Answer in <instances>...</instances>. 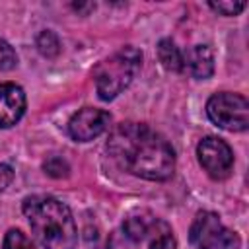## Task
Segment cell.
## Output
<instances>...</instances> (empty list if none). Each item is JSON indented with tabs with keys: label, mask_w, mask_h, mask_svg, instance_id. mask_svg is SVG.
Segmentation results:
<instances>
[{
	"label": "cell",
	"mask_w": 249,
	"mask_h": 249,
	"mask_svg": "<svg viewBox=\"0 0 249 249\" xmlns=\"http://www.w3.org/2000/svg\"><path fill=\"white\" fill-rule=\"evenodd\" d=\"M107 152L121 169L148 181H165L175 171L171 144L142 123L117 124L109 134Z\"/></svg>",
	"instance_id": "1"
},
{
	"label": "cell",
	"mask_w": 249,
	"mask_h": 249,
	"mask_svg": "<svg viewBox=\"0 0 249 249\" xmlns=\"http://www.w3.org/2000/svg\"><path fill=\"white\" fill-rule=\"evenodd\" d=\"M33 235L45 249H76L78 230L70 208L54 196L33 195L21 206Z\"/></svg>",
	"instance_id": "2"
},
{
	"label": "cell",
	"mask_w": 249,
	"mask_h": 249,
	"mask_svg": "<svg viewBox=\"0 0 249 249\" xmlns=\"http://www.w3.org/2000/svg\"><path fill=\"white\" fill-rule=\"evenodd\" d=\"M142 66V53L136 47H123L93 68V82L99 99H115L136 78Z\"/></svg>",
	"instance_id": "3"
},
{
	"label": "cell",
	"mask_w": 249,
	"mask_h": 249,
	"mask_svg": "<svg viewBox=\"0 0 249 249\" xmlns=\"http://www.w3.org/2000/svg\"><path fill=\"white\" fill-rule=\"evenodd\" d=\"M189 241L195 249H239L241 239L235 231L226 228L218 214L200 210L189 230Z\"/></svg>",
	"instance_id": "4"
},
{
	"label": "cell",
	"mask_w": 249,
	"mask_h": 249,
	"mask_svg": "<svg viewBox=\"0 0 249 249\" xmlns=\"http://www.w3.org/2000/svg\"><path fill=\"white\" fill-rule=\"evenodd\" d=\"M206 115L224 130L243 132L249 126V101L241 93H214L206 103Z\"/></svg>",
	"instance_id": "5"
},
{
	"label": "cell",
	"mask_w": 249,
	"mask_h": 249,
	"mask_svg": "<svg viewBox=\"0 0 249 249\" xmlns=\"http://www.w3.org/2000/svg\"><path fill=\"white\" fill-rule=\"evenodd\" d=\"M196 158L212 179H226L231 173L233 152L228 142L218 136H204L196 144Z\"/></svg>",
	"instance_id": "6"
},
{
	"label": "cell",
	"mask_w": 249,
	"mask_h": 249,
	"mask_svg": "<svg viewBox=\"0 0 249 249\" xmlns=\"http://www.w3.org/2000/svg\"><path fill=\"white\" fill-rule=\"evenodd\" d=\"M111 115L103 109L84 107L68 121V134L78 142H89L109 128Z\"/></svg>",
	"instance_id": "7"
},
{
	"label": "cell",
	"mask_w": 249,
	"mask_h": 249,
	"mask_svg": "<svg viewBox=\"0 0 249 249\" xmlns=\"http://www.w3.org/2000/svg\"><path fill=\"white\" fill-rule=\"evenodd\" d=\"M25 93L19 86L6 82L0 84V128L14 126L25 113Z\"/></svg>",
	"instance_id": "8"
},
{
	"label": "cell",
	"mask_w": 249,
	"mask_h": 249,
	"mask_svg": "<svg viewBox=\"0 0 249 249\" xmlns=\"http://www.w3.org/2000/svg\"><path fill=\"white\" fill-rule=\"evenodd\" d=\"M183 56H185V72H189L193 78L206 80V78L212 76L214 56H212V51L206 45H195L193 49L183 53Z\"/></svg>",
	"instance_id": "9"
},
{
	"label": "cell",
	"mask_w": 249,
	"mask_h": 249,
	"mask_svg": "<svg viewBox=\"0 0 249 249\" xmlns=\"http://www.w3.org/2000/svg\"><path fill=\"white\" fill-rule=\"evenodd\" d=\"M161 224L163 222H160L158 218H152V216H142V214L140 216H130L123 224V235L128 241H142L154 231V228H158Z\"/></svg>",
	"instance_id": "10"
},
{
	"label": "cell",
	"mask_w": 249,
	"mask_h": 249,
	"mask_svg": "<svg viewBox=\"0 0 249 249\" xmlns=\"http://www.w3.org/2000/svg\"><path fill=\"white\" fill-rule=\"evenodd\" d=\"M158 56L163 68L171 72H185V56L183 51L171 41V39H161L158 43Z\"/></svg>",
	"instance_id": "11"
},
{
	"label": "cell",
	"mask_w": 249,
	"mask_h": 249,
	"mask_svg": "<svg viewBox=\"0 0 249 249\" xmlns=\"http://www.w3.org/2000/svg\"><path fill=\"white\" fill-rule=\"evenodd\" d=\"M35 43H37L39 53H41L43 56H47V58H53V56H56V54L60 53V41H58L56 33L51 31V29L41 31V33L37 35V41H35Z\"/></svg>",
	"instance_id": "12"
},
{
	"label": "cell",
	"mask_w": 249,
	"mask_h": 249,
	"mask_svg": "<svg viewBox=\"0 0 249 249\" xmlns=\"http://www.w3.org/2000/svg\"><path fill=\"white\" fill-rule=\"evenodd\" d=\"M43 169H45L47 175H51V177H54V179L66 177V175L70 173L68 161H66L64 158H60V156H51V158H47V160L43 161Z\"/></svg>",
	"instance_id": "13"
},
{
	"label": "cell",
	"mask_w": 249,
	"mask_h": 249,
	"mask_svg": "<svg viewBox=\"0 0 249 249\" xmlns=\"http://www.w3.org/2000/svg\"><path fill=\"white\" fill-rule=\"evenodd\" d=\"M2 249H35V245L31 243V239L23 231H19V230H8V233L4 235Z\"/></svg>",
	"instance_id": "14"
},
{
	"label": "cell",
	"mask_w": 249,
	"mask_h": 249,
	"mask_svg": "<svg viewBox=\"0 0 249 249\" xmlns=\"http://www.w3.org/2000/svg\"><path fill=\"white\" fill-rule=\"evenodd\" d=\"M18 66V54L12 49V45L4 39H0V72L12 70Z\"/></svg>",
	"instance_id": "15"
},
{
	"label": "cell",
	"mask_w": 249,
	"mask_h": 249,
	"mask_svg": "<svg viewBox=\"0 0 249 249\" xmlns=\"http://www.w3.org/2000/svg\"><path fill=\"white\" fill-rule=\"evenodd\" d=\"M208 6L220 16H237L245 10V2H208Z\"/></svg>",
	"instance_id": "16"
},
{
	"label": "cell",
	"mask_w": 249,
	"mask_h": 249,
	"mask_svg": "<svg viewBox=\"0 0 249 249\" xmlns=\"http://www.w3.org/2000/svg\"><path fill=\"white\" fill-rule=\"evenodd\" d=\"M150 249H177V243H175V237L171 235V231L165 230V231L154 235Z\"/></svg>",
	"instance_id": "17"
},
{
	"label": "cell",
	"mask_w": 249,
	"mask_h": 249,
	"mask_svg": "<svg viewBox=\"0 0 249 249\" xmlns=\"http://www.w3.org/2000/svg\"><path fill=\"white\" fill-rule=\"evenodd\" d=\"M12 179H14V169L6 163H0V193H4L8 189Z\"/></svg>",
	"instance_id": "18"
},
{
	"label": "cell",
	"mask_w": 249,
	"mask_h": 249,
	"mask_svg": "<svg viewBox=\"0 0 249 249\" xmlns=\"http://www.w3.org/2000/svg\"><path fill=\"white\" fill-rule=\"evenodd\" d=\"M72 8H74V10H78V12H82V10H93V8H95V4H74Z\"/></svg>",
	"instance_id": "19"
}]
</instances>
